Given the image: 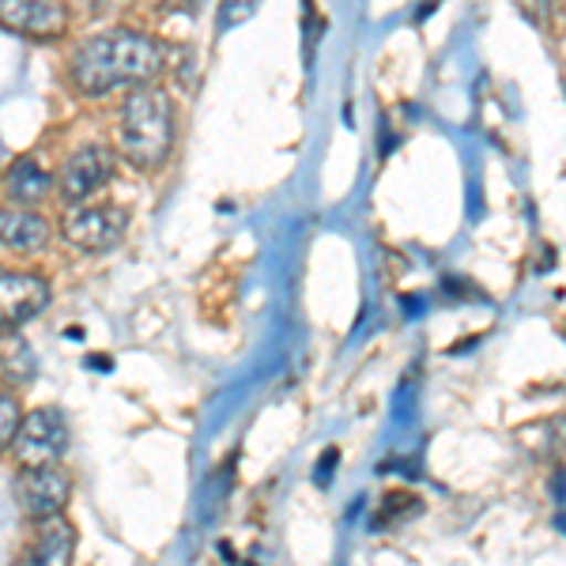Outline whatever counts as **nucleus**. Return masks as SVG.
Returning <instances> with one entry per match:
<instances>
[{
  "label": "nucleus",
  "instance_id": "nucleus-1",
  "mask_svg": "<svg viewBox=\"0 0 566 566\" xmlns=\"http://www.w3.org/2000/svg\"><path fill=\"white\" fill-rule=\"evenodd\" d=\"M167 65V50L144 31L133 27H109L103 34H91L69 57V76L84 95L103 98L125 87H144Z\"/></svg>",
  "mask_w": 566,
  "mask_h": 566
},
{
  "label": "nucleus",
  "instance_id": "nucleus-2",
  "mask_svg": "<svg viewBox=\"0 0 566 566\" xmlns=\"http://www.w3.org/2000/svg\"><path fill=\"white\" fill-rule=\"evenodd\" d=\"M175 103L159 84L133 87L117 109V155L136 170H159L175 151Z\"/></svg>",
  "mask_w": 566,
  "mask_h": 566
},
{
  "label": "nucleus",
  "instance_id": "nucleus-3",
  "mask_svg": "<svg viewBox=\"0 0 566 566\" xmlns=\"http://www.w3.org/2000/svg\"><path fill=\"white\" fill-rule=\"evenodd\" d=\"M12 461L20 469H42V464H61L69 453V419L57 408H31L23 412L20 434L12 442Z\"/></svg>",
  "mask_w": 566,
  "mask_h": 566
},
{
  "label": "nucleus",
  "instance_id": "nucleus-4",
  "mask_svg": "<svg viewBox=\"0 0 566 566\" xmlns=\"http://www.w3.org/2000/svg\"><path fill=\"white\" fill-rule=\"evenodd\" d=\"M129 231V212L122 205H72L61 216V234L84 253H106Z\"/></svg>",
  "mask_w": 566,
  "mask_h": 566
},
{
  "label": "nucleus",
  "instance_id": "nucleus-5",
  "mask_svg": "<svg viewBox=\"0 0 566 566\" xmlns=\"http://www.w3.org/2000/svg\"><path fill=\"white\" fill-rule=\"evenodd\" d=\"M114 170H117V151L106 148V144H87V148L72 151L65 159V167L57 175V193L69 208L87 205L98 189L109 186Z\"/></svg>",
  "mask_w": 566,
  "mask_h": 566
},
{
  "label": "nucleus",
  "instance_id": "nucleus-6",
  "mask_svg": "<svg viewBox=\"0 0 566 566\" xmlns=\"http://www.w3.org/2000/svg\"><path fill=\"white\" fill-rule=\"evenodd\" d=\"M15 502L31 522L65 514L72 502V476L61 464H42V469H20L15 476Z\"/></svg>",
  "mask_w": 566,
  "mask_h": 566
},
{
  "label": "nucleus",
  "instance_id": "nucleus-7",
  "mask_svg": "<svg viewBox=\"0 0 566 566\" xmlns=\"http://www.w3.org/2000/svg\"><path fill=\"white\" fill-rule=\"evenodd\" d=\"M50 298H53V287L39 272L0 269V333L34 322V317L50 306Z\"/></svg>",
  "mask_w": 566,
  "mask_h": 566
},
{
  "label": "nucleus",
  "instance_id": "nucleus-8",
  "mask_svg": "<svg viewBox=\"0 0 566 566\" xmlns=\"http://www.w3.org/2000/svg\"><path fill=\"white\" fill-rule=\"evenodd\" d=\"M0 27L34 42H53L69 31L65 0H0Z\"/></svg>",
  "mask_w": 566,
  "mask_h": 566
},
{
  "label": "nucleus",
  "instance_id": "nucleus-9",
  "mask_svg": "<svg viewBox=\"0 0 566 566\" xmlns=\"http://www.w3.org/2000/svg\"><path fill=\"white\" fill-rule=\"evenodd\" d=\"M76 541H80L76 525H72L65 514L42 517V522H34V536H31V544H27L23 566H72Z\"/></svg>",
  "mask_w": 566,
  "mask_h": 566
},
{
  "label": "nucleus",
  "instance_id": "nucleus-10",
  "mask_svg": "<svg viewBox=\"0 0 566 566\" xmlns=\"http://www.w3.org/2000/svg\"><path fill=\"white\" fill-rule=\"evenodd\" d=\"M50 242V219L34 208L8 205L0 208V245L15 253H39Z\"/></svg>",
  "mask_w": 566,
  "mask_h": 566
},
{
  "label": "nucleus",
  "instance_id": "nucleus-11",
  "mask_svg": "<svg viewBox=\"0 0 566 566\" xmlns=\"http://www.w3.org/2000/svg\"><path fill=\"white\" fill-rule=\"evenodd\" d=\"M4 193L12 205L34 208L39 200H45L53 193V175L42 167L39 159H34V155H20L4 175Z\"/></svg>",
  "mask_w": 566,
  "mask_h": 566
},
{
  "label": "nucleus",
  "instance_id": "nucleus-12",
  "mask_svg": "<svg viewBox=\"0 0 566 566\" xmlns=\"http://www.w3.org/2000/svg\"><path fill=\"white\" fill-rule=\"evenodd\" d=\"M34 374H39V359H34L31 344L23 340L15 328L0 333V381L4 386H31Z\"/></svg>",
  "mask_w": 566,
  "mask_h": 566
},
{
  "label": "nucleus",
  "instance_id": "nucleus-13",
  "mask_svg": "<svg viewBox=\"0 0 566 566\" xmlns=\"http://www.w3.org/2000/svg\"><path fill=\"white\" fill-rule=\"evenodd\" d=\"M20 423H23V405L12 389L0 392V453L12 450L15 434H20Z\"/></svg>",
  "mask_w": 566,
  "mask_h": 566
},
{
  "label": "nucleus",
  "instance_id": "nucleus-14",
  "mask_svg": "<svg viewBox=\"0 0 566 566\" xmlns=\"http://www.w3.org/2000/svg\"><path fill=\"white\" fill-rule=\"evenodd\" d=\"M419 514V499L416 495H405V491H392V495L381 502L378 517H374V528H392L400 525L405 517Z\"/></svg>",
  "mask_w": 566,
  "mask_h": 566
},
{
  "label": "nucleus",
  "instance_id": "nucleus-15",
  "mask_svg": "<svg viewBox=\"0 0 566 566\" xmlns=\"http://www.w3.org/2000/svg\"><path fill=\"white\" fill-rule=\"evenodd\" d=\"M258 8H261V0H219V20H216L219 34L250 23L253 15H258Z\"/></svg>",
  "mask_w": 566,
  "mask_h": 566
},
{
  "label": "nucleus",
  "instance_id": "nucleus-16",
  "mask_svg": "<svg viewBox=\"0 0 566 566\" xmlns=\"http://www.w3.org/2000/svg\"><path fill=\"white\" fill-rule=\"evenodd\" d=\"M517 8H522L533 23H544L547 12H552V0H517Z\"/></svg>",
  "mask_w": 566,
  "mask_h": 566
},
{
  "label": "nucleus",
  "instance_id": "nucleus-17",
  "mask_svg": "<svg viewBox=\"0 0 566 566\" xmlns=\"http://www.w3.org/2000/svg\"><path fill=\"white\" fill-rule=\"evenodd\" d=\"M336 458H340V453H336V450H328V453H325V458H322V461H317V464H322V469H317V483H328V480H333Z\"/></svg>",
  "mask_w": 566,
  "mask_h": 566
}]
</instances>
